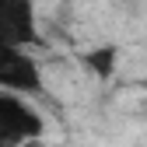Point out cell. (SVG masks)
Wrapping results in <instances>:
<instances>
[{"label": "cell", "instance_id": "6da1fadb", "mask_svg": "<svg viewBox=\"0 0 147 147\" xmlns=\"http://www.w3.org/2000/svg\"><path fill=\"white\" fill-rule=\"evenodd\" d=\"M42 133H46V119L28 102V95L0 91V147H25Z\"/></svg>", "mask_w": 147, "mask_h": 147}, {"label": "cell", "instance_id": "277c9868", "mask_svg": "<svg viewBox=\"0 0 147 147\" xmlns=\"http://www.w3.org/2000/svg\"><path fill=\"white\" fill-rule=\"evenodd\" d=\"M81 63L95 74V77H112L116 74V63H119V46L105 42V46H91L88 53H81Z\"/></svg>", "mask_w": 147, "mask_h": 147}, {"label": "cell", "instance_id": "3957f363", "mask_svg": "<svg viewBox=\"0 0 147 147\" xmlns=\"http://www.w3.org/2000/svg\"><path fill=\"white\" fill-rule=\"evenodd\" d=\"M0 91H14V95H42V67L28 49H0Z\"/></svg>", "mask_w": 147, "mask_h": 147}, {"label": "cell", "instance_id": "7a4b0ae2", "mask_svg": "<svg viewBox=\"0 0 147 147\" xmlns=\"http://www.w3.org/2000/svg\"><path fill=\"white\" fill-rule=\"evenodd\" d=\"M39 42L35 0H0V49H28Z\"/></svg>", "mask_w": 147, "mask_h": 147}]
</instances>
